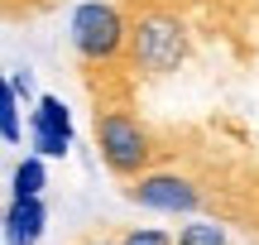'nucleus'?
I'll list each match as a JSON object with an SVG mask.
<instances>
[{
    "instance_id": "nucleus-8",
    "label": "nucleus",
    "mask_w": 259,
    "mask_h": 245,
    "mask_svg": "<svg viewBox=\"0 0 259 245\" xmlns=\"http://www.w3.org/2000/svg\"><path fill=\"white\" fill-rule=\"evenodd\" d=\"M10 188H15V197H44V188H48V169H44V159H19V169H15V178H10Z\"/></svg>"
},
{
    "instance_id": "nucleus-2",
    "label": "nucleus",
    "mask_w": 259,
    "mask_h": 245,
    "mask_svg": "<svg viewBox=\"0 0 259 245\" xmlns=\"http://www.w3.org/2000/svg\"><path fill=\"white\" fill-rule=\"evenodd\" d=\"M125 38H130V67L139 82L173 77L192 53V24L173 0H125Z\"/></svg>"
},
{
    "instance_id": "nucleus-12",
    "label": "nucleus",
    "mask_w": 259,
    "mask_h": 245,
    "mask_svg": "<svg viewBox=\"0 0 259 245\" xmlns=\"http://www.w3.org/2000/svg\"><path fill=\"white\" fill-rule=\"evenodd\" d=\"M38 5H48V0H10V15H19V10H38Z\"/></svg>"
},
{
    "instance_id": "nucleus-11",
    "label": "nucleus",
    "mask_w": 259,
    "mask_h": 245,
    "mask_svg": "<svg viewBox=\"0 0 259 245\" xmlns=\"http://www.w3.org/2000/svg\"><path fill=\"white\" fill-rule=\"evenodd\" d=\"M10 87H15V96H34V77H29V72H15Z\"/></svg>"
},
{
    "instance_id": "nucleus-6",
    "label": "nucleus",
    "mask_w": 259,
    "mask_h": 245,
    "mask_svg": "<svg viewBox=\"0 0 259 245\" xmlns=\"http://www.w3.org/2000/svg\"><path fill=\"white\" fill-rule=\"evenodd\" d=\"M44 226H48L44 197H10V207H5V245H38Z\"/></svg>"
},
{
    "instance_id": "nucleus-10",
    "label": "nucleus",
    "mask_w": 259,
    "mask_h": 245,
    "mask_svg": "<svg viewBox=\"0 0 259 245\" xmlns=\"http://www.w3.org/2000/svg\"><path fill=\"white\" fill-rule=\"evenodd\" d=\"M115 245H173V236L158 231V226H135V231H125Z\"/></svg>"
},
{
    "instance_id": "nucleus-7",
    "label": "nucleus",
    "mask_w": 259,
    "mask_h": 245,
    "mask_svg": "<svg viewBox=\"0 0 259 245\" xmlns=\"http://www.w3.org/2000/svg\"><path fill=\"white\" fill-rule=\"evenodd\" d=\"M0 140H5V144L24 140V125H19V96H15V87H10L5 72H0Z\"/></svg>"
},
{
    "instance_id": "nucleus-1",
    "label": "nucleus",
    "mask_w": 259,
    "mask_h": 245,
    "mask_svg": "<svg viewBox=\"0 0 259 245\" xmlns=\"http://www.w3.org/2000/svg\"><path fill=\"white\" fill-rule=\"evenodd\" d=\"M72 53L82 63V82L92 106H130L139 96V77L130 67L125 10L111 0H82L72 10Z\"/></svg>"
},
{
    "instance_id": "nucleus-4",
    "label": "nucleus",
    "mask_w": 259,
    "mask_h": 245,
    "mask_svg": "<svg viewBox=\"0 0 259 245\" xmlns=\"http://www.w3.org/2000/svg\"><path fill=\"white\" fill-rule=\"evenodd\" d=\"M125 197L149 212H197L202 207V183L178 169H144L125 183Z\"/></svg>"
},
{
    "instance_id": "nucleus-5",
    "label": "nucleus",
    "mask_w": 259,
    "mask_h": 245,
    "mask_svg": "<svg viewBox=\"0 0 259 245\" xmlns=\"http://www.w3.org/2000/svg\"><path fill=\"white\" fill-rule=\"evenodd\" d=\"M29 140H34L38 159H63L72 149V115L58 96H38L34 115H29Z\"/></svg>"
},
{
    "instance_id": "nucleus-3",
    "label": "nucleus",
    "mask_w": 259,
    "mask_h": 245,
    "mask_svg": "<svg viewBox=\"0 0 259 245\" xmlns=\"http://www.w3.org/2000/svg\"><path fill=\"white\" fill-rule=\"evenodd\" d=\"M96 149H101V164L111 169V178H139L144 169H154L163 159V135L149 120H139V106H96Z\"/></svg>"
},
{
    "instance_id": "nucleus-13",
    "label": "nucleus",
    "mask_w": 259,
    "mask_h": 245,
    "mask_svg": "<svg viewBox=\"0 0 259 245\" xmlns=\"http://www.w3.org/2000/svg\"><path fill=\"white\" fill-rule=\"evenodd\" d=\"M82 245H115V240H106V236H92V240H82Z\"/></svg>"
},
{
    "instance_id": "nucleus-9",
    "label": "nucleus",
    "mask_w": 259,
    "mask_h": 245,
    "mask_svg": "<svg viewBox=\"0 0 259 245\" xmlns=\"http://www.w3.org/2000/svg\"><path fill=\"white\" fill-rule=\"evenodd\" d=\"M173 245H226V231L216 221H192L183 226V236H173Z\"/></svg>"
}]
</instances>
